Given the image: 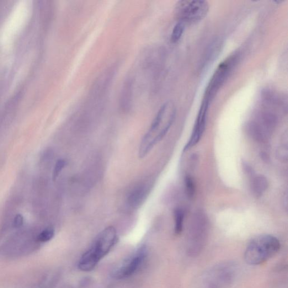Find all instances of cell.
Masks as SVG:
<instances>
[{
	"label": "cell",
	"mask_w": 288,
	"mask_h": 288,
	"mask_svg": "<svg viewBox=\"0 0 288 288\" xmlns=\"http://www.w3.org/2000/svg\"><path fill=\"white\" fill-rule=\"evenodd\" d=\"M117 241L114 227H108L100 233L92 247L85 252L78 264V268L83 271L93 270L101 259L107 254Z\"/></svg>",
	"instance_id": "1"
},
{
	"label": "cell",
	"mask_w": 288,
	"mask_h": 288,
	"mask_svg": "<svg viewBox=\"0 0 288 288\" xmlns=\"http://www.w3.org/2000/svg\"><path fill=\"white\" fill-rule=\"evenodd\" d=\"M280 243L271 235H261L248 243L245 250L244 258L250 265H258L268 261L279 251Z\"/></svg>",
	"instance_id": "2"
},
{
	"label": "cell",
	"mask_w": 288,
	"mask_h": 288,
	"mask_svg": "<svg viewBox=\"0 0 288 288\" xmlns=\"http://www.w3.org/2000/svg\"><path fill=\"white\" fill-rule=\"evenodd\" d=\"M177 115V108L171 101H168L162 105L154 118L148 132L143 138L153 142L154 133L158 132L157 135L154 137V141L158 142L166 136Z\"/></svg>",
	"instance_id": "3"
},
{
	"label": "cell",
	"mask_w": 288,
	"mask_h": 288,
	"mask_svg": "<svg viewBox=\"0 0 288 288\" xmlns=\"http://www.w3.org/2000/svg\"><path fill=\"white\" fill-rule=\"evenodd\" d=\"M209 3L201 0H181L175 7V14L179 22L195 23L204 19L209 12Z\"/></svg>",
	"instance_id": "4"
},
{
	"label": "cell",
	"mask_w": 288,
	"mask_h": 288,
	"mask_svg": "<svg viewBox=\"0 0 288 288\" xmlns=\"http://www.w3.org/2000/svg\"><path fill=\"white\" fill-rule=\"evenodd\" d=\"M208 222L204 213L198 212L192 219L188 234L187 252L198 255L205 246L208 234Z\"/></svg>",
	"instance_id": "5"
},
{
	"label": "cell",
	"mask_w": 288,
	"mask_h": 288,
	"mask_svg": "<svg viewBox=\"0 0 288 288\" xmlns=\"http://www.w3.org/2000/svg\"><path fill=\"white\" fill-rule=\"evenodd\" d=\"M231 264L217 265L209 272L204 281L205 288H227L236 276V267Z\"/></svg>",
	"instance_id": "6"
},
{
	"label": "cell",
	"mask_w": 288,
	"mask_h": 288,
	"mask_svg": "<svg viewBox=\"0 0 288 288\" xmlns=\"http://www.w3.org/2000/svg\"><path fill=\"white\" fill-rule=\"evenodd\" d=\"M237 59L236 55H233L220 64L207 87L204 100L211 103L230 75L233 68L236 65Z\"/></svg>",
	"instance_id": "7"
},
{
	"label": "cell",
	"mask_w": 288,
	"mask_h": 288,
	"mask_svg": "<svg viewBox=\"0 0 288 288\" xmlns=\"http://www.w3.org/2000/svg\"><path fill=\"white\" fill-rule=\"evenodd\" d=\"M276 117L271 114H264L250 123L248 126L249 134L254 140L265 142L269 140L276 125Z\"/></svg>",
	"instance_id": "8"
},
{
	"label": "cell",
	"mask_w": 288,
	"mask_h": 288,
	"mask_svg": "<svg viewBox=\"0 0 288 288\" xmlns=\"http://www.w3.org/2000/svg\"><path fill=\"white\" fill-rule=\"evenodd\" d=\"M210 104L203 101L198 117L195 121L193 131L192 132L190 140L184 148V152L193 148L199 142L205 132L206 126L208 110Z\"/></svg>",
	"instance_id": "9"
},
{
	"label": "cell",
	"mask_w": 288,
	"mask_h": 288,
	"mask_svg": "<svg viewBox=\"0 0 288 288\" xmlns=\"http://www.w3.org/2000/svg\"><path fill=\"white\" fill-rule=\"evenodd\" d=\"M146 255V250L140 249L133 257L126 261L120 268L117 269L114 276L117 279H124L129 277L139 268Z\"/></svg>",
	"instance_id": "10"
},
{
	"label": "cell",
	"mask_w": 288,
	"mask_h": 288,
	"mask_svg": "<svg viewBox=\"0 0 288 288\" xmlns=\"http://www.w3.org/2000/svg\"><path fill=\"white\" fill-rule=\"evenodd\" d=\"M269 181L263 175L255 176L252 180L251 189L253 194L256 197H261L268 190Z\"/></svg>",
	"instance_id": "11"
},
{
	"label": "cell",
	"mask_w": 288,
	"mask_h": 288,
	"mask_svg": "<svg viewBox=\"0 0 288 288\" xmlns=\"http://www.w3.org/2000/svg\"><path fill=\"white\" fill-rule=\"evenodd\" d=\"M175 217V232L180 234L183 230L184 212L182 209H177L174 212Z\"/></svg>",
	"instance_id": "12"
},
{
	"label": "cell",
	"mask_w": 288,
	"mask_h": 288,
	"mask_svg": "<svg viewBox=\"0 0 288 288\" xmlns=\"http://www.w3.org/2000/svg\"><path fill=\"white\" fill-rule=\"evenodd\" d=\"M146 189L138 188L133 191L129 197V201L132 207L137 206L140 204L146 195Z\"/></svg>",
	"instance_id": "13"
},
{
	"label": "cell",
	"mask_w": 288,
	"mask_h": 288,
	"mask_svg": "<svg viewBox=\"0 0 288 288\" xmlns=\"http://www.w3.org/2000/svg\"><path fill=\"white\" fill-rule=\"evenodd\" d=\"M185 26V24L181 22H178L175 25L170 35V41L172 43H177L180 40L184 33Z\"/></svg>",
	"instance_id": "14"
},
{
	"label": "cell",
	"mask_w": 288,
	"mask_h": 288,
	"mask_svg": "<svg viewBox=\"0 0 288 288\" xmlns=\"http://www.w3.org/2000/svg\"><path fill=\"white\" fill-rule=\"evenodd\" d=\"M185 182L186 193H187L189 198H192L194 196L195 193L194 181L190 176H187L185 178Z\"/></svg>",
	"instance_id": "15"
},
{
	"label": "cell",
	"mask_w": 288,
	"mask_h": 288,
	"mask_svg": "<svg viewBox=\"0 0 288 288\" xmlns=\"http://www.w3.org/2000/svg\"><path fill=\"white\" fill-rule=\"evenodd\" d=\"M55 232L52 228H47L42 231L37 237V240L40 242L44 243L50 241L54 237Z\"/></svg>",
	"instance_id": "16"
},
{
	"label": "cell",
	"mask_w": 288,
	"mask_h": 288,
	"mask_svg": "<svg viewBox=\"0 0 288 288\" xmlns=\"http://www.w3.org/2000/svg\"><path fill=\"white\" fill-rule=\"evenodd\" d=\"M66 165V161H65V159L58 160V161L55 164L54 170H53V174H52L53 180L55 181L57 178L59 176H60L61 172L62 171L63 168L65 167Z\"/></svg>",
	"instance_id": "17"
},
{
	"label": "cell",
	"mask_w": 288,
	"mask_h": 288,
	"mask_svg": "<svg viewBox=\"0 0 288 288\" xmlns=\"http://www.w3.org/2000/svg\"><path fill=\"white\" fill-rule=\"evenodd\" d=\"M23 217L21 215H17L14 218L13 225L16 228H19L23 225Z\"/></svg>",
	"instance_id": "18"
},
{
	"label": "cell",
	"mask_w": 288,
	"mask_h": 288,
	"mask_svg": "<svg viewBox=\"0 0 288 288\" xmlns=\"http://www.w3.org/2000/svg\"><path fill=\"white\" fill-rule=\"evenodd\" d=\"M243 166L245 172L249 175H252L253 170L251 167L249 166L248 164L244 163L243 164Z\"/></svg>",
	"instance_id": "19"
}]
</instances>
